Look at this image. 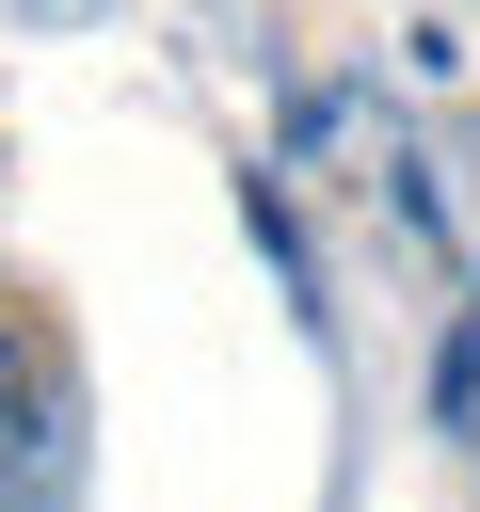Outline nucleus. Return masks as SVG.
Masks as SVG:
<instances>
[{"label":"nucleus","instance_id":"obj_1","mask_svg":"<svg viewBox=\"0 0 480 512\" xmlns=\"http://www.w3.org/2000/svg\"><path fill=\"white\" fill-rule=\"evenodd\" d=\"M0 400H16V368H0Z\"/></svg>","mask_w":480,"mask_h":512}]
</instances>
